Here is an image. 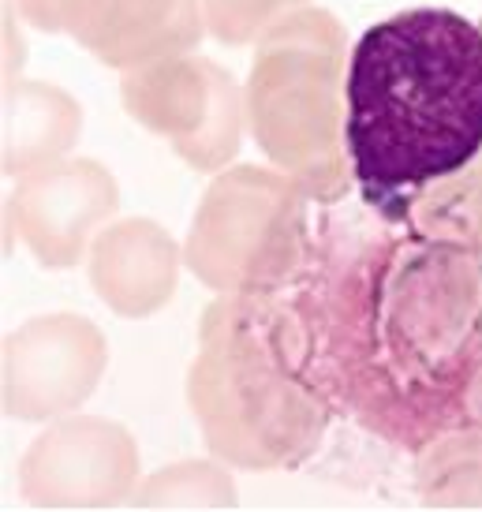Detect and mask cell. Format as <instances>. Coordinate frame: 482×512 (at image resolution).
I'll list each match as a JSON object with an SVG mask.
<instances>
[{
    "instance_id": "obj_6",
    "label": "cell",
    "mask_w": 482,
    "mask_h": 512,
    "mask_svg": "<svg viewBox=\"0 0 482 512\" xmlns=\"http://www.w3.org/2000/svg\"><path fill=\"white\" fill-rule=\"evenodd\" d=\"M124 109L176 146L191 169H225L240 150L243 98L232 75L202 57L142 64L120 83Z\"/></svg>"
},
{
    "instance_id": "obj_10",
    "label": "cell",
    "mask_w": 482,
    "mask_h": 512,
    "mask_svg": "<svg viewBox=\"0 0 482 512\" xmlns=\"http://www.w3.org/2000/svg\"><path fill=\"white\" fill-rule=\"evenodd\" d=\"M60 27L109 68H142L199 42V0H60Z\"/></svg>"
},
{
    "instance_id": "obj_2",
    "label": "cell",
    "mask_w": 482,
    "mask_h": 512,
    "mask_svg": "<svg viewBox=\"0 0 482 512\" xmlns=\"http://www.w3.org/2000/svg\"><path fill=\"white\" fill-rule=\"evenodd\" d=\"M348 165L382 221L482 154V27L449 8L389 15L348 60Z\"/></svg>"
},
{
    "instance_id": "obj_16",
    "label": "cell",
    "mask_w": 482,
    "mask_h": 512,
    "mask_svg": "<svg viewBox=\"0 0 482 512\" xmlns=\"http://www.w3.org/2000/svg\"><path fill=\"white\" fill-rule=\"evenodd\" d=\"M19 8L34 27L42 30H64L60 27V0H19Z\"/></svg>"
},
{
    "instance_id": "obj_15",
    "label": "cell",
    "mask_w": 482,
    "mask_h": 512,
    "mask_svg": "<svg viewBox=\"0 0 482 512\" xmlns=\"http://www.w3.org/2000/svg\"><path fill=\"white\" fill-rule=\"evenodd\" d=\"M142 505H236L232 483L210 464H180L161 471L154 483L142 490Z\"/></svg>"
},
{
    "instance_id": "obj_9",
    "label": "cell",
    "mask_w": 482,
    "mask_h": 512,
    "mask_svg": "<svg viewBox=\"0 0 482 512\" xmlns=\"http://www.w3.org/2000/svg\"><path fill=\"white\" fill-rule=\"evenodd\" d=\"M116 210L113 176L94 161H49L15 187L12 214L42 266H75L90 232Z\"/></svg>"
},
{
    "instance_id": "obj_12",
    "label": "cell",
    "mask_w": 482,
    "mask_h": 512,
    "mask_svg": "<svg viewBox=\"0 0 482 512\" xmlns=\"http://www.w3.org/2000/svg\"><path fill=\"white\" fill-rule=\"evenodd\" d=\"M79 101L57 86L19 83L4 101V172L27 176L79 139Z\"/></svg>"
},
{
    "instance_id": "obj_5",
    "label": "cell",
    "mask_w": 482,
    "mask_h": 512,
    "mask_svg": "<svg viewBox=\"0 0 482 512\" xmlns=\"http://www.w3.org/2000/svg\"><path fill=\"white\" fill-rule=\"evenodd\" d=\"M303 225L296 180L240 165L206 191L187 236V266L217 292H277L307 255Z\"/></svg>"
},
{
    "instance_id": "obj_3",
    "label": "cell",
    "mask_w": 482,
    "mask_h": 512,
    "mask_svg": "<svg viewBox=\"0 0 482 512\" xmlns=\"http://www.w3.org/2000/svg\"><path fill=\"white\" fill-rule=\"evenodd\" d=\"M187 393L210 449L240 468H292L329 419L273 292L228 296L206 311Z\"/></svg>"
},
{
    "instance_id": "obj_8",
    "label": "cell",
    "mask_w": 482,
    "mask_h": 512,
    "mask_svg": "<svg viewBox=\"0 0 482 512\" xmlns=\"http://www.w3.org/2000/svg\"><path fill=\"white\" fill-rule=\"evenodd\" d=\"M135 441L105 419H71L30 445L19 483L30 505L98 509L135 486Z\"/></svg>"
},
{
    "instance_id": "obj_11",
    "label": "cell",
    "mask_w": 482,
    "mask_h": 512,
    "mask_svg": "<svg viewBox=\"0 0 482 512\" xmlns=\"http://www.w3.org/2000/svg\"><path fill=\"white\" fill-rule=\"evenodd\" d=\"M90 281L116 314L146 318L165 307L176 288V243L154 221H124L94 243Z\"/></svg>"
},
{
    "instance_id": "obj_4",
    "label": "cell",
    "mask_w": 482,
    "mask_h": 512,
    "mask_svg": "<svg viewBox=\"0 0 482 512\" xmlns=\"http://www.w3.org/2000/svg\"><path fill=\"white\" fill-rule=\"evenodd\" d=\"M344 30L322 8L277 19L258 42L247 120L258 146L307 195L344 191Z\"/></svg>"
},
{
    "instance_id": "obj_7",
    "label": "cell",
    "mask_w": 482,
    "mask_h": 512,
    "mask_svg": "<svg viewBox=\"0 0 482 512\" xmlns=\"http://www.w3.org/2000/svg\"><path fill=\"white\" fill-rule=\"evenodd\" d=\"M105 359V337L86 318H34L4 348V404L19 419H53L90 397Z\"/></svg>"
},
{
    "instance_id": "obj_1",
    "label": "cell",
    "mask_w": 482,
    "mask_h": 512,
    "mask_svg": "<svg viewBox=\"0 0 482 512\" xmlns=\"http://www.w3.org/2000/svg\"><path fill=\"white\" fill-rule=\"evenodd\" d=\"M412 225L307 243L281 303L322 397L419 449L468 412L482 374V262Z\"/></svg>"
},
{
    "instance_id": "obj_14",
    "label": "cell",
    "mask_w": 482,
    "mask_h": 512,
    "mask_svg": "<svg viewBox=\"0 0 482 512\" xmlns=\"http://www.w3.org/2000/svg\"><path fill=\"white\" fill-rule=\"evenodd\" d=\"M299 4L303 0H202V15L217 42L247 45L251 38H262L277 19L292 15Z\"/></svg>"
},
{
    "instance_id": "obj_13",
    "label": "cell",
    "mask_w": 482,
    "mask_h": 512,
    "mask_svg": "<svg viewBox=\"0 0 482 512\" xmlns=\"http://www.w3.org/2000/svg\"><path fill=\"white\" fill-rule=\"evenodd\" d=\"M415 225L445 240L468 243L482 251V165H468L449 180H441L438 191H426L412 210Z\"/></svg>"
}]
</instances>
